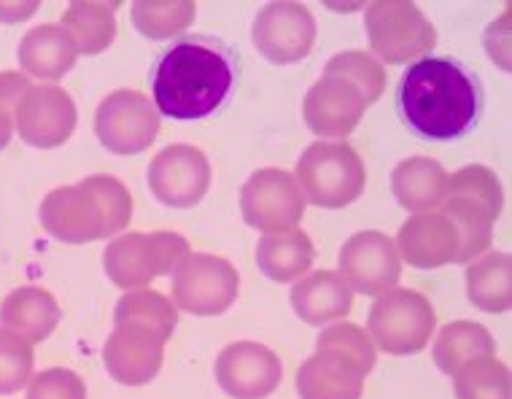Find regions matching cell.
<instances>
[{"label": "cell", "mask_w": 512, "mask_h": 399, "mask_svg": "<svg viewBox=\"0 0 512 399\" xmlns=\"http://www.w3.org/2000/svg\"><path fill=\"white\" fill-rule=\"evenodd\" d=\"M486 111L483 81L456 57L426 54L399 76L397 114L421 141H461Z\"/></svg>", "instance_id": "cell-1"}, {"label": "cell", "mask_w": 512, "mask_h": 399, "mask_svg": "<svg viewBox=\"0 0 512 399\" xmlns=\"http://www.w3.org/2000/svg\"><path fill=\"white\" fill-rule=\"evenodd\" d=\"M240 57L216 36H184L159 54L151 71L157 114L176 122H200L216 114L238 81Z\"/></svg>", "instance_id": "cell-2"}, {"label": "cell", "mask_w": 512, "mask_h": 399, "mask_svg": "<svg viewBox=\"0 0 512 399\" xmlns=\"http://www.w3.org/2000/svg\"><path fill=\"white\" fill-rule=\"evenodd\" d=\"M133 219V197L119 178L92 176L49 192L41 224L62 243H89L122 232Z\"/></svg>", "instance_id": "cell-3"}, {"label": "cell", "mask_w": 512, "mask_h": 399, "mask_svg": "<svg viewBox=\"0 0 512 399\" xmlns=\"http://www.w3.org/2000/svg\"><path fill=\"white\" fill-rule=\"evenodd\" d=\"M504 205L502 184L494 170L483 165H469L448 176V192L440 211L459 232V254L456 262L467 265L483 257L494 243V222Z\"/></svg>", "instance_id": "cell-4"}, {"label": "cell", "mask_w": 512, "mask_h": 399, "mask_svg": "<svg viewBox=\"0 0 512 399\" xmlns=\"http://www.w3.org/2000/svg\"><path fill=\"white\" fill-rule=\"evenodd\" d=\"M294 178L305 200L337 211L362 197L367 170L351 143L318 141L302 151Z\"/></svg>", "instance_id": "cell-5"}, {"label": "cell", "mask_w": 512, "mask_h": 399, "mask_svg": "<svg viewBox=\"0 0 512 399\" xmlns=\"http://www.w3.org/2000/svg\"><path fill=\"white\" fill-rule=\"evenodd\" d=\"M189 254V240L178 232H127L108 243L103 265L119 289L133 292L146 289L154 278L176 273Z\"/></svg>", "instance_id": "cell-6"}, {"label": "cell", "mask_w": 512, "mask_h": 399, "mask_svg": "<svg viewBox=\"0 0 512 399\" xmlns=\"http://www.w3.org/2000/svg\"><path fill=\"white\" fill-rule=\"evenodd\" d=\"M434 327H437V313L432 302L421 292L397 289V286L380 294L367 319L372 346L389 356L421 354L432 340Z\"/></svg>", "instance_id": "cell-7"}, {"label": "cell", "mask_w": 512, "mask_h": 399, "mask_svg": "<svg viewBox=\"0 0 512 399\" xmlns=\"http://www.w3.org/2000/svg\"><path fill=\"white\" fill-rule=\"evenodd\" d=\"M364 27L370 36L372 52L383 63L402 65L413 57L432 52L437 44V30L424 11L405 0H378L367 6Z\"/></svg>", "instance_id": "cell-8"}, {"label": "cell", "mask_w": 512, "mask_h": 399, "mask_svg": "<svg viewBox=\"0 0 512 399\" xmlns=\"http://www.w3.org/2000/svg\"><path fill=\"white\" fill-rule=\"evenodd\" d=\"M240 275L230 259L213 254H189L173 273V302L181 311L208 319L235 305Z\"/></svg>", "instance_id": "cell-9"}, {"label": "cell", "mask_w": 512, "mask_h": 399, "mask_svg": "<svg viewBox=\"0 0 512 399\" xmlns=\"http://www.w3.org/2000/svg\"><path fill=\"white\" fill-rule=\"evenodd\" d=\"M305 203L308 200L302 197L297 178L278 168L251 173L240 192V211L246 224L267 235L294 230L305 216Z\"/></svg>", "instance_id": "cell-10"}, {"label": "cell", "mask_w": 512, "mask_h": 399, "mask_svg": "<svg viewBox=\"0 0 512 399\" xmlns=\"http://www.w3.org/2000/svg\"><path fill=\"white\" fill-rule=\"evenodd\" d=\"M95 133L114 154H141L159 133V114L135 89H116L98 106Z\"/></svg>", "instance_id": "cell-11"}, {"label": "cell", "mask_w": 512, "mask_h": 399, "mask_svg": "<svg viewBox=\"0 0 512 399\" xmlns=\"http://www.w3.org/2000/svg\"><path fill=\"white\" fill-rule=\"evenodd\" d=\"M211 187V165L203 151L186 143L162 149L149 165V189L168 208H195Z\"/></svg>", "instance_id": "cell-12"}, {"label": "cell", "mask_w": 512, "mask_h": 399, "mask_svg": "<svg viewBox=\"0 0 512 399\" xmlns=\"http://www.w3.org/2000/svg\"><path fill=\"white\" fill-rule=\"evenodd\" d=\"M340 275L354 292L367 297H380L394 289L402 275V259L394 240L378 230L356 232L340 249Z\"/></svg>", "instance_id": "cell-13"}, {"label": "cell", "mask_w": 512, "mask_h": 399, "mask_svg": "<svg viewBox=\"0 0 512 399\" xmlns=\"http://www.w3.org/2000/svg\"><path fill=\"white\" fill-rule=\"evenodd\" d=\"M316 41V19L300 3H270L254 19V46L275 65L300 63Z\"/></svg>", "instance_id": "cell-14"}, {"label": "cell", "mask_w": 512, "mask_h": 399, "mask_svg": "<svg viewBox=\"0 0 512 399\" xmlns=\"http://www.w3.org/2000/svg\"><path fill=\"white\" fill-rule=\"evenodd\" d=\"M283 378V364L262 343H230L216 359V383L232 399H267Z\"/></svg>", "instance_id": "cell-15"}, {"label": "cell", "mask_w": 512, "mask_h": 399, "mask_svg": "<svg viewBox=\"0 0 512 399\" xmlns=\"http://www.w3.org/2000/svg\"><path fill=\"white\" fill-rule=\"evenodd\" d=\"M165 337L157 329L124 321L116 324L114 335H108L103 359H106L108 375L122 386H143L157 378L165 356Z\"/></svg>", "instance_id": "cell-16"}, {"label": "cell", "mask_w": 512, "mask_h": 399, "mask_svg": "<svg viewBox=\"0 0 512 399\" xmlns=\"http://www.w3.org/2000/svg\"><path fill=\"white\" fill-rule=\"evenodd\" d=\"M362 92L345 81L337 73L324 71V79H318L308 89V98L302 106L305 122L316 135L321 138H345L351 135L364 116Z\"/></svg>", "instance_id": "cell-17"}, {"label": "cell", "mask_w": 512, "mask_h": 399, "mask_svg": "<svg viewBox=\"0 0 512 399\" xmlns=\"http://www.w3.org/2000/svg\"><path fill=\"white\" fill-rule=\"evenodd\" d=\"M76 106L60 87H30L17 106V130L22 141L38 149H54L71 138Z\"/></svg>", "instance_id": "cell-18"}, {"label": "cell", "mask_w": 512, "mask_h": 399, "mask_svg": "<svg viewBox=\"0 0 512 399\" xmlns=\"http://www.w3.org/2000/svg\"><path fill=\"white\" fill-rule=\"evenodd\" d=\"M394 246H397L399 259H405L410 267L437 270V267L456 262L459 232L442 211L415 213L402 224Z\"/></svg>", "instance_id": "cell-19"}, {"label": "cell", "mask_w": 512, "mask_h": 399, "mask_svg": "<svg viewBox=\"0 0 512 399\" xmlns=\"http://www.w3.org/2000/svg\"><path fill=\"white\" fill-rule=\"evenodd\" d=\"M364 370L343 351L316 348L297 370L300 399H362Z\"/></svg>", "instance_id": "cell-20"}, {"label": "cell", "mask_w": 512, "mask_h": 399, "mask_svg": "<svg viewBox=\"0 0 512 399\" xmlns=\"http://www.w3.org/2000/svg\"><path fill=\"white\" fill-rule=\"evenodd\" d=\"M354 289L335 270L302 275L292 289V308L310 327H324L343 319L354 308Z\"/></svg>", "instance_id": "cell-21"}, {"label": "cell", "mask_w": 512, "mask_h": 399, "mask_svg": "<svg viewBox=\"0 0 512 399\" xmlns=\"http://www.w3.org/2000/svg\"><path fill=\"white\" fill-rule=\"evenodd\" d=\"M391 189L397 203L410 213H426L440 208L448 192V173L437 160L410 157L391 173Z\"/></svg>", "instance_id": "cell-22"}, {"label": "cell", "mask_w": 512, "mask_h": 399, "mask_svg": "<svg viewBox=\"0 0 512 399\" xmlns=\"http://www.w3.org/2000/svg\"><path fill=\"white\" fill-rule=\"evenodd\" d=\"M0 321L27 343H44L60 324V305L46 289L22 286L0 305Z\"/></svg>", "instance_id": "cell-23"}, {"label": "cell", "mask_w": 512, "mask_h": 399, "mask_svg": "<svg viewBox=\"0 0 512 399\" xmlns=\"http://www.w3.org/2000/svg\"><path fill=\"white\" fill-rule=\"evenodd\" d=\"M313 257V240L300 227L265 235L256 246V265L275 284H289L302 278L313 265Z\"/></svg>", "instance_id": "cell-24"}, {"label": "cell", "mask_w": 512, "mask_h": 399, "mask_svg": "<svg viewBox=\"0 0 512 399\" xmlns=\"http://www.w3.org/2000/svg\"><path fill=\"white\" fill-rule=\"evenodd\" d=\"M19 65L36 79H62L76 65V46L60 25H41L22 38Z\"/></svg>", "instance_id": "cell-25"}, {"label": "cell", "mask_w": 512, "mask_h": 399, "mask_svg": "<svg viewBox=\"0 0 512 399\" xmlns=\"http://www.w3.org/2000/svg\"><path fill=\"white\" fill-rule=\"evenodd\" d=\"M512 259L507 251H488L467 267V297L477 311L507 313L512 305Z\"/></svg>", "instance_id": "cell-26"}, {"label": "cell", "mask_w": 512, "mask_h": 399, "mask_svg": "<svg viewBox=\"0 0 512 399\" xmlns=\"http://www.w3.org/2000/svg\"><path fill=\"white\" fill-rule=\"evenodd\" d=\"M494 354V337L483 324H475V321H453L448 327H442L440 335L434 337V364L445 375H453L469 359Z\"/></svg>", "instance_id": "cell-27"}, {"label": "cell", "mask_w": 512, "mask_h": 399, "mask_svg": "<svg viewBox=\"0 0 512 399\" xmlns=\"http://www.w3.org/2000/svg\"><path fill=\"white\" fill-rule=\"evenodd\" d=\"M62 30L71 36L76 52L100 54L114 44V6L106 3H71L62 14Z\"/></svg>", "instance_id": "cell-28"}, {"label": "cell", "mask_w": 512, "mask_h": 399, "mask_svg": "<svg viewBox=\"0 0 512 399\" xmlns=\"http://www.w3.org/2000/svg\"><path fill=\"white\" fill-rule=\"evenodd\" d=\"M456 399H510V370L502 359L477 356L453 373Z\"/></svg>", "instance_id": "cell-29"}, {"label": "cell", "mask_w": 512, "mask_h": 399, "mask_svg": "<svg viewBox=\"0 0 512 399\" xmlns=\"http://www.w3.org/2000/svg\"><path fill=\"white\" fill-rule=\"evenodd\" d=\"M124 321L146 324V327L157 329L165 340H170L176 332L178 313L176 305L165 294L151 292V289H133L116 302L114 324H124Z\"/></svg>", "instance_id": "cell-30"}, {"label": "cell", "mask_w": 512, "mask_h": 399, "mask_svg": "<svg viewBox=\"0 0 512 399\" xmlns=\"http://www.w3.org/2000/svg\"><path fill=\"white\" fill-rule=\"evenodd\" d=\"M197 6L192 0H168V3H133V22L146 38H170L184 33L192 25Z\"/></svg>", "instance_id": "cell-31"}, {"label": "cell", "mask_w": 512, "mask_h": 399, "mask_svg": "<svg viewBox=\"0 0 512 399\" xmlns=\"http://www.w3.org/2000/svg\"><path fill=\"white\" fill-rule=\"evenodd\" d=\"M324 71L337 73V76H343L345 81H351V84L362 92V98L367 106H372V103L383 95V87H386V71H383V65L367 52L335 54Z\"/></svg>", "instance_id": "cell-32"}, {"label": "cell", "mask_w": 512, "mask_h": 399, "mask_svg": "<svg viewBox=\"0 0 512 399\" xmlns=\"http://www.w3.org/2000/svg\"><path fill=\"white\" fill-rule=\"evenodd\" d=\"M33 348L25 337L0 329V394H17L33 378Z\"/></svg>", "instance_id": "cell-33"}, {"label": "cell", "mask_w": 512, "mask_h": 399, "mask_svg": "<svg viewBox=\"0 0 512 399\" xmlns=\"http://www.w3.org/2000/svg\"><path fill=\"white\" fill-rule=\"evenodd\" d=\"M316 348H335V351H343V354L351 356V359L362 367L364 375L375 367V346H372L370 335H367L362 327L348 324V321H337V324L324 327V332H321L316 340Z\"/></svg>", "instance_id": "cell-34"}, {"label": "cell", "mask_w": 512, "mask_h": 399, "mask_svg": "<svg viewBox=\"0 0 512 399\" xmlns=\"http://www.w3.org/2000/svg\"><path fill=\"white\" fill-rule=\"evenodd\" d=\"M27 399H87V386L73 370L52 367L30 378Z\"/></svg>", "instance_id": "cell-35"}, {"label": "cell", "mask_w": 512, "mask_h": 399, "mask_svg": "<svg viewBox=\"0 0 512 399\" xmlns=\"http://www.w3.org/2000/svg\"><path fill=\"white\" fill-rule=\"evenodd\" d=\"M30 89V79L19 76V73H0V103L9 108L11 103H17L27 95Z\"/></svg>", "instance_id": "cell-36"}, {"label": "cell", "mask_w": 512, "mask_h": 399, "mask_svg": "<svg viewBox=\"0 0 512 399\" xmlns=\"http://www.w3.org/2000/svg\"><path fill=\"white\" fill-rule=\"evenodd\" d=\"M11 141V114L9 108L0 103V149H6Z\"/></svg>", "instance_id": "cell-37"}]
</instances>
